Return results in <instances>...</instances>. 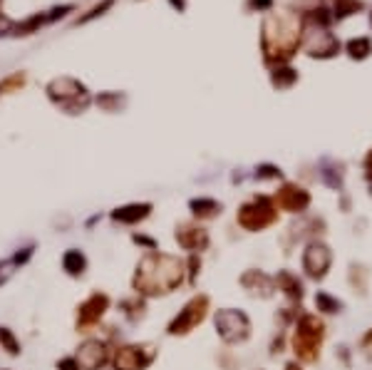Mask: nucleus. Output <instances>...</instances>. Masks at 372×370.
Returning a JSON list of instances; mask_svg holds the SVG:
<instances>
[{
  "label": "nucleus",
  "instance_id": "obj_22",
  "mask_svg": "<svg viewBox=\"0 0 372 370\" xmlns=\"http://www.w3.org/2000/svg\"><path fill=\"white\" fill-rule=\"evenodd\" d=\"M357 11H362L360 0H335V18H347Z\"/></svg>",
  "mask_w": 372,
  "mask_h": 370
},
{
  "label": "nucleus",
  "instance_id": "obj_30",
  "mask_svg": "<svg viewBox=\"0 0 372 370\" xmlns=\"http://www.w3.org/2000/svg\"><path fill=\"white\" fill-rule=\"evenodd\" d=\"M251 6L258 8V11H268L273 6V0H251Z\"/></svg>",
  "mask_w": 372,
  "mask_h": 370
},
{
  "label": "nucleus",
  "instance_id": "obj_26",
  "mask_svg": "<svg viewBox=\"0 0 372 370\" xmlns=\"http://www.w3.org/2000/svg\"><path fill=\"white\" fill-rule=\"evenodd\" d=\"M15 261H0V283H6V281L8 279H11V276H13V269H15Z\"/></svg>",
  "mask_w": 372,
  "mask_h": 370
},
{
  "label": "nucleus",
  "instance_id": "obj_12",
  "mask_svg": "<svg viewBox=\"0 0 372 370\" xmlns=\"http://www.w3.org/2000/svg\"><path fill=\"white\" fill-rule=\"evenodd\" d=\"M303 269L313 279H323L325 271L331 269V251L323 243H310L303 254Z\"/></svg>",
  "mask_w": 372,
  "mask_h": 370
},
{
  "label": "nucleus",
  "instance_id": "obj_27",
  "mask_svg": "<svg viewBox=\"0 0 372 370\" xmlns=\"http://www.w3.org/2000/svg\"><path fill=\"white\" fill-rule=\"evenodd\" d=\"M23 82H25V77H23V75H15V77L6 79V82L0 85V90H3V92H11L13 87H23Z\"/></svg>",
  "mask_w": 372,
  "mask_h": 370
},
{
  "label": "nucleus",
  "instance_id": "obj_14",
  "mask_svg": "<svg viewBox=\"0 0 372 370\" xmlns=\"http://www.w3.org/2000/svg\"><path fill=\"white\" fill-rule=\"evenodd\" d=\"M177 241L181 243L184 249L201 251V249H206V243H209V234L199 227H181V229H177Z\"/></svg>",
  "mask_w": 372,
  "mask_h": 370
},
{
  "label": "nucleus",
  "instance_id": "obj_1",
  "mask_svg": "<svg viewBox=\"0 0 372 370\" xmlns=\"http://www.w3.org/2000/svg\"><path fill=\"white\" fill-rule=\"evenodd\" d=\"M184 279V264L174 256L152 251L147 254L134 274V288L144 296H159V293L174 291Z\"/></svg>",
  "mask_w": 372,
  "mask_h": 370
},
{
  "label": "nucleus",
  "instance_id": "obj_13",
  "mask_svg": "<svg viewBox=\"0 0 372 370\" xmlns=\"http://www.w3.org/2000/svg\"><path fill=\"white\" fill-rule=\"evenodd\" d=\"M276 201H278V207L288 209V212H300V209H305L310 204V196H308V191L300 189V186L286 184L283 189L276 194Z\"/></svg>",
  "mask_w": 372,
  "mask_h": 370
},
{
  "label": "nucleus",
  "instance_id": "obj_17",
  "mask_svg": "<svg viewBox=\"0 0 372 370\" xmlns=\"http://www.w3.org/2000/svg\"><path fill=\"white\" fill-rule=\"evenodd\" d=\"M347 53H350L352 60H365L372 53V40L370 37H352L347 43Z\"/></svg>",
  "mask_w": 372,
  "mask_h": 370
},
{
  "label": "nucleus",
  "instance_id": "obj_4",
  "mask_svg": "<svg viewBox=\"0 0 372 370\" xmlns=\"http://www.w3.org/2000/svg\"><path fill=\"white\" fill-rule=\"evenodd\" d=\"M276 209H273L271 199L268 196H256L253 201L243 204L241 212H238V224L248 231H261V229L271 227L276 222Z\"/></svg>",
  "mask_w": 372,
  "mask_h": 370
},
{
  "label": "nucleus",
  "instance_id": "obj_5",
  "mask_svg": "<svg viewBox=\"0 0 372 370\" xmlns=\"http://www.w3.org/2000/svg\"><path fill=\"white\" fill-rule=\"evenodd\" d=\"M320 340H323V323L315 321L313 316H303L298 323V331H295V353L303 360H315V350L320 348Z\"/></svg>",
  "mask_w": 372,
  "mask_h": 370
},
{
  "label": "nucleus",
  "instance_id": "obj_24",
  "mask_svg": "<svg viewBox=\"0 0 372 370\" xmlns=\"http://www.w3.org/2000/svg\"><path fill=\"white\" fill-rule=\"evenodd\" d=\"M115 6V0H102L100 6H95L92 11L87 13V15H82V18H77V25H82V23H89L92 18H97V15H102L105 11H110V8Z\"/></svg>",
  "mask_w": 372,
  "mask_h": 370
},
{
  "label": "nucleus",
  "instance_id": "obj_28",
  "mask_svg": "<svg viewBox=\"0 0 372 370\" xmlns=\"http://www.w3.org/2000/svg\"><path fill=\"white\" fill-rule=\"evenodd\" d=\"M58 370H79V363L75 358H63L58 363Z\"/></svg>",
  "mask_w": 372,
  "mask_h": 370
},
{
  "label": "nucleus",
  "instance_id": "obj_11",
  "mask_svg": "<svg viewBox=\"0 0 372 370\" xmlns=\"http://www.w3.org/2000/svg\"><path fill=\"white\" fill-rule=\"evenodd\" d=\"M107 306H110V298H107L105 293H92V296H89L87 301L79 306V311H77V328L87 331L89 326H95V323L100 321L102 316H105Z\"/></svg>",
  "mask_w": 372,
  "mask_h": 370
},
{
  "label": "nucleus",
  "instance_id": "obj_16",
  "mask_svg": "<svg viewBox=\"0 0 372 370\" xmlns=\"http://www.w3.org/2000/svg\"><path fill=\"white\" fill-rule=\"evenodd\" d=\"M63 269L68 271L70 276H82L84 269H87V259H84L82 251L70 249L68 254L63 256Z\"/></svg>",
  "mask_w": 372,
  "mask_h": 370
},
{
  "label": "nucleus",
  "instance_id": "obj_20",
  "mask_svg": "<svg viewBox=\"0 0 372 370\" xmlns=\"http://www.w3.org/2000/svg\"><path fill=\"white\" fill-rule=\"evenodd\" d=\"M278 286H283L286 293H288L290 298H300V296H303V286H300V281H295L290 274H281V279H278Z\"/></svg>",
  "mask_w": 372,
  "mask_h": 370
},
{
  "label": "nucleus",
  "instance_id": "obj_21",
  "mask_svg": "<svg viewBox=\"0 0 372 370\" xmlns=\"http://www.w3.org/2000/svg\"><path fill=\"white\" fill-rule=\"evenodd\" d=\"M97 105H100L102 110H107V112H117L122 105H124V97H120L117 92H107V95L97 97Z\"/></svg>",
  "mask_w": 372,
  "mask_h": 370
},
{
  "label": "nucleus",
  "instance_id": "obj_18",
  "mask_svg": "<svg viewBox=\"0 0 372 370\" xmlns=\"http://www.w3.org/2000/svg\"><path fill=\"white\" fill-rule=\"evenodd\" d=\"M191 209H194L196 217L206 219V217H216V214H221V204L214 199H194L191 201Z\"/></svg>",
  "mask_w": 372,
  "mask_h": 370
},
{
  "label": "nucleus",
  "instance_id": "obj_10",
  "mask_svg": "<svg viewBox=\"0 0 372 370\" xmlns=\"http://www.w3.org/2000/svg\"><path fill=\"white\" fill-rule=\"evenodd\" d=\"M75 360H77L79 368H84V370H100V368H105L107 360H110V350H107V343H102V340H97V338H89L77 348Z\"/></svg>",
  "mask_w": 372,
  "mask_h": 370
},
{
  "label": "nucleus",
  "instance_id": "obj_3",
  "mask_svg": "<svg viewBox=\"0 0 372 370\" xmlns=\"http://www.w3.org/2000/svg\"><path fill=\"white\" fill-rule=\"evenodd\" d=\"M48 97L70 115H79L89 105L87 87L75 77H55L48 85Z\"/></svg>",
  "mask_w": 372,
  "mask_h": 370
},
{
  "label": "nucleus",
  "instance_id": "obj_9",
  "mask_svg": "<svg viewBox=\"0 0 372 370\" xmlns=\"http://www.w3.org/2000/svg\"><path fill=\"white\" fill-rule=\"evenodd\" d=\"M152 360V345H124L115 353V370H144Z\"/></svg>",
  "mask_w": 372,
  "mask_h": 370
},
{
  "label": "nucleus",
  "instance_id": "obj_33",
  "mask_svg": "<svg viewBox=\"0 0 372 370\" xmlns=\"http://www.w3.org/2000/svg\"><path fill=\"white\" fill-rule=\"evenodd\" d=\"M286 370H300V368L295 363H288V365H286Z\"/></svg>",
  "mask_w": 372,
  "mask_h": 370
},
{
  "label": "nucleus",
  "instance_id": "obj_32",
  "mask_svg": "<svg viewBox=\"0 0 372 370\" xmlns=\"http://www.w3.org/2000/svg\"><path fill=\"white\" fill-rule=\"evenodd\" d=\"M172 6L177 8V11H184V8H186V0H172Z\"/></svg>",
  "mask_w": 372,
  "mask_h": 370
},
{
  "label": "nucleus",
  "instance_id": "obj_2",
  "mask_svg": "<svg viewBox=\"0 0 372 370\" xmlns=\"http://www.w3.org/2000/svg\"><path fill=\"white\" fill-rule=\"evenodd\" d=\"M300 37H303L300 18H295L288 11L271 13L263 23V53H266V60L268 63L278 60V65L290 60L298 50Z\"/></svg>",
  "mask_w": 372,
  "mask_h": 370
},
{
  "label": "nucleus",
  "instance_id": "obj_31",
  "mask_svg": "<svg viewBox=\"0 0 372 370\" xmlns=\"http://www.w3.org/2000/svg\"><path fill=\"white\" fill-rule=\"evenodd\" d=\"M134 241H136V243H142V246H149V249H154V241H152L149 236H139V234H136Z\"/></svg>",
  "mask_w": 372,
  "mask_h": 370
},
{
  "label": "nucleus",
  "instance_id": "obj_23",
  "mask_svg": "<svg viewBox=\"0 0 372 370\" xmlns=\"http://www.w3.org/2000/svg\"><path fill=\"white\" fill-rule=\"evenodd\" d=\"M0 345H3L11 355L20 353V343H18V338L8 331V328H0Z\"/></svg>",
  "mask_w": 372,
  "mask_h": 370
},
{
  "label": "nucleus",
  "instance_id": "obj_25",
  "mask_svg": "<svg viewBox=\"0 0 372 370\" xmlns=\"http://www.w3.org/2000/svg\"><path fill=\"white\" fill-rule=\"evenodd\" d=\"M315 303H318V306L323 308L325 313H338V308H340V303L333 301L328 293H318V296H315Z\"/></svg>",
  "mask_w": 372,
  "mask_h": 370
},
{
  "label": "nucleus",
  "instance_id": "obj_6",
  "mask_svg": "<svg viewBox=\"0 0 372 370\" xmlns=\"http://www.w3.org/2000/svg\"><path fill=\"white\" fill-rule=\"evenodd\" d=\"M216 331H219V336L226 343H243L248 338L251 323H248L246 313L226 308V311L216 313Z\"/></svg>",
  "mask_w": 372,
  "mask_h": 370
},
{
  "label": "nucleus",
  "instance_id": "obj_8",
  "mask_svg": "<svg viewBox=\"0 0 372 370\" xmlns=\"http://www.w3.org/2000/svg\"><path fill=\"white\" fill-rule=\"evenodd\" d=\"M305 50H308L310 58H333L340 50V43L323 25L310 23L305 27Z\"/></svg>",
  "mask_w": 372,
  "mask_h": 370
},
{
  "label": "nucleus",
  "instance_id": "obj_34",
  "mask_svg": "<svg viewBox=\"0 0 372 370\" xmlns=\"http://www.w3.org/2000/svg\"><path fill=\"white\" fill-rule=\"evenodd\" d=\"M370 23H372V18H370Z\"/></svg>",
  "mask_w": 372,
  "mask_h": 370
},
{
  "label": "nucleus",
  "instance_id": "obj_19",
  "mask_svg": "<svg viewBox=\"0 0 372 370\" xmlns=\"http://www.w3.org/2000/svg\"><path fill=\"white\" fill-rule=\"evenodd\" d=\"M298 79V75H295V70L290 68H281L278 65L276 70H273V85L278 87V90H286V87H290Z\"/></svg>",
  "mask_w": 372,
  "mask_h": 370
},
{
  "label": "nucleus",
  "instance_id": "obj_29",
  "mask_svg": "<svg viewBox=\"0 0 372 370\" xmlns=\"http://www.w3.org/2000/svg\"><path fill=\"white\" fill-rule=\"evenodd\" d=\"M256 177H261V179H263V177H281V172H278L276 167H268V164H266V167H261V170H258Z\"/></svg>",
  "mask_w": 372,
  "mask_h": 370
},
{
  "label": "nucleus",
  "instance_id": "obj_15",
  "mask_svg": "<svg viewBox=\"0 0 372 370\" xmlns=\"http://www.w3.org/2000/svg\"><path fill=\"white\" fill-rule=\"evenodd\" d=\"M149 212H152V204H127V207H122V209H115V212H112V219H115L117 224H136V222H142V219H147Z\"/></svg>",
  "mask_w": 372,
  "mask_h": 370
},
{
  "label": "nucleus",
  "instance_id": "obj_7",
  "mask_svg": "<svg viewBox=\"0 0 372 370\" xmlns=\"http://www.w3.org/2000/svg\"><path fill=\"white\" fill-rule=\"evenodd\" d=\"M206 308H209V298H206V296H194L189 303H186V306H184V311H179V316L174 318L172 323H169V333H172V336L189 333L191 328L199 326V323L204 321Z\"/></svg>",
  "mask_w": 372,
  "mask_h": 370
}]
</instances>
